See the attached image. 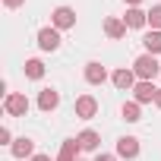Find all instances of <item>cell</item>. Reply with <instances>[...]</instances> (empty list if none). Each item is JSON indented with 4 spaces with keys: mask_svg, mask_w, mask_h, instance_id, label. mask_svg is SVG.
<instances>
[{
    "mask_svg": "<svg viewBox=\"0 0 161 161\" xmlns=\"http://www.w3.org/2000/svg\"><path fill=\"white\" fill-rule=\"evenodd\" d=\"M79 161H82V158H79Z\"/></svg>",
    "mask_w": 161,
    "mask_h": 161,
    "instance_id": "26",
    "label": "cell"
},
{
    "mask_svg": "<svg viewBox=\"0 0 161 161\" xmlns=\"http://www.w3.org/2000/svg\"><path fill=\"white\" fill-rule=\"evenodd\" d=\"M16 139H13V133H10V126H0V145H13Z\"/></svg>",
    "mask_w": 161,
    "mask_h": 161,
    "instance_id": "20",
    "label": "cell"
},
{
    "mask_svg": "<svg viewBox=\"0 0 161 161\" xmlns=\"http://www.w3.org/2000/svg\"><path fill=\"white\" fill-rule=\"evenodd\" d=\"M10 155H13V158H19V161H25V158L38 155V152H35V139H29V136H19V139L10 145Z\"/></svg>",
    "mask_w": 161,
    "mask_h": 161,
    "instance_id": "9",
    "label": "cell"
},
{
    "mask_svg": "<svg viewBox=\"0 0 161 161\" xmlns=\"http://www.w3.org/2000/svg\"><path fill=\"white\" fill-rule=\"evenodd\" d=\"M133 73H136V79H145V82H152V79L161 73L158 57H155V54H139V57L133 60Z\"/></svg>",
    "mask_w": 161,
    "mask_h": 161,
    "instance_id": "1",
    "label": "cell"
},
{
    "mask_svg": "<svg viewBox=\"0 0 161 161\" xmlns=\"http://www.w3.org/2000/svg\"><path fill=\"white\" fill-rule=\"evenodd\" d=\"M79 152H82V145H79V139H66L57 152L54 161H79Z\"/></svg>",
    "mask_w": 161,
    "mask_h": 161,
    "instance_id": "14",
    "label": "cell"
},
{
    "mask_svg": "<svg viewBox=\"0 0 161 161\" xmlns=\"http://www.w3.org/2000/svg\"><path fill=\"white\" fill-rule=\"evenodd\" d=\"M117 158H126V161L139 158V139L136 136H120L117 139Z\"/></svg>",
    "mask_w": 161,
    "mask_h": 161,
    "instance_id": "10",
    "label": "cell"
},
{
    "mask_svg": "<svg viewBox=\"0 0 161 161\" xmlns=\"http://www.w3.org/2000/svg\"><path fill=\"white\" fill-rule=\"evenodd\" d=\"M95 161H117V155H104V152H98V155H95Z\"/></svg>",
    "mask_w": 161,
    "mask_h": 161,
    "instance_id": "22",
    "label": "cell"
},
{
    "mask_svg": "<svg viewBox=\"0 0 161 161\" xmlns=\"http://www.w3.org/2000/svg\"><path fill=\"white\" fill-rule=\"evenodd\" d=\"M29 161H51V155H32Z\"/></svg>",
    "mask_w": 161,
    "mask_h": 161,
    "instance_id": "23",
    "label": "cell"
},
{
    "mask_svg": "<svg viewBox=\"0 0 161 161\" xmlns=\"http://www.w3.org/2000/svg\"><path fill=\"white\" fill-rule=\"evenodd\" d=\"M111 82H114V89H120V92H133L139 79H136L133 66H117V69L111 73Z\"/></svg>",
    "mask_w": 161,
    "mask_h": 161,
    "instance_id": "5",
    "label": "cell"
},
{
    "mask_svg": "<svg viewBox=\"0 0 161 161\" xmlns=\"http://www.w3.org/2000/svg\"><path fill=\"white\" fill-rule=\"evenodd\" d=\"M155 104H158V111H161V92H158V98H155Z\"/></svg>",
    "mask_w": 161,
    "mask_h": 161,
    "instance_id": "25",
    "label": "cell"
},
{
    "mask_svg": "<svg viewBox=\"0 0 161 161\" xmlns=\"http://www.w3.org/2000/svg\"><path fill=\"white\" fill-rule=\"evenodd\" d=\"M35 41H38L41 51H57V47H60V32H57L54 25H44V29H38Z\"/></svg>",
    "mask_w": 161,
    "mask_h": 161,
    "instance_id": "7",
    "label": "cell"
},
{
    "mask_svg": "<svg viewBox=\"0 0 161 161\" xmlns=\"http://www.w3.org/2000/svg\"><path fill=\"white\" fill-rule=\"evenodd\" d=\"M120 117H123L126 123H139V120H142V104H139V101H123Z\"/></svg>",
    "mask_w": 161,
    "mask_h": 161,
    "instance_id": "16",
    "label": "cell"
},
{
    "mask_svg": "<svg viewBox=\"0 0 161 161\" xmlns=\"http://www.w3.org/2000/svg\"><path fill=\"white\" fill-rule=\"evenodd\" d=\"M82 76H86V82H89V86H101L104 79H108V69H104L98 60H89L86 69H82Z\"/></svg>",
    "mask_w": 161,
    "mask_h": 161,
    "instance_id": "11",
    "label": "cell"
},
{
    "mask_svg": "<svg viewBox=\"0 0 161 161\" xmlns=\"http://www.w3.org/2000/svg\"><path fill=\"white\" fill-rule=\"evenodd\" d=\"M22 73H25V79H44V63L38 60V57H32V60H25V66H22Z\"/></svg>",
    "mask_w": 161,
    "mask_h": 161,
    "instance_id": "17",
    "label": "cell"
},
{
    "mask_svg": "<svg viewBox=\"0 0 161 161\" xmlns=\"http://www.w3.org/2000/svg\"><path fill=\"white\" fill-rule=\"evenodd\" d=\"M148 25H152V32H161V3L148 10Z\"/></svg>",
    "mask_w": 161,
    "mask_h": 161,
    "instance_id": "19",
    "label": "cell"
},
{
    "mask_svg": "<svg viewBox=\"0 0 161 161\" xmlns=\"http://www.w3.org/2000/svg\"><path fill=\"white\" fill-rule=\"evenodd\" d=\"M104 35H108L111 41L126 38V22H123V19H117V16H108V19H104Z\"/></svg>",
    "mask_w": 161,
    "mask_h": 161,
    "instance_id": "13",
    "label": "cell"
},
{
    "mask_svg": "<svg viewBox=\"0 0 161 161\" xmlns=\"http://www.w3.org/2000/svg\"><path fill=\"white\" fill-rule=\"evenodd\" d=\"M73 114H76L79 120L98 117V98H95V95H79V98L73 101Z\"/></svg>",
    "mask_w": 161,
    "mask_h": 161,
    "instance_id": "4",
    "label": "cell"
},
{
    "mask_svg": "<svg viewBox=\"0 0 161 161\" xmlns=\"http://www.w3.org/2000/svg\"><path fill=\"white\" fill-rule=\"evenodd\" d=\"M126 29H145L148 25V13L142 7H126V16H123Z\"/></svg>",
    "mask_w": 161,
    "mask_h": 161,
    "instance_id": "12",
    "label": "cell"
},
{
    "mask_svg": "<svg viewBox=\"0 0 161 161\" xmlns=\"http://www.w3.org/2000/svg\"><path fill=\"white\" fill-rule=\"evenodd\" d=\"M158 86L155 82H145V79H139L136 82V89H133V101H139V104H152L155 98H158Z\"/></svg>",
    "mask_w": 161,
    "mask_h": 161,
    "instance_id": "6",
    "label": "cell"
},
{
    "mask_svg": "<svg viewBox=\"0 0 161 161\" xmlns=\"http://www.w3.org/2000/svg\"><path fill=\"white\" fill-rule=\"evenodd\" d=\"M3 7L7 10H19V7H25V0H3Z\"/></svg>",
    "mask_w": 161,
    "mask_h": 161,
    "instance_id": "21",
    "label": "cell"
},
{
    "mask_svg": "<svg viewBox=\"0 0 161 161\" xmlns=\"http://www.w3.org/2000/svg\"><path fill=\"white\" fill-rule=\"evenodd\" d=\"M51 25H54L57 32L76 29V10H73V7H54V10H51Z\"/></svg>",
    "mask_w": 161,
    "mask_h": 161,
    "instance_id": "3",
    "label": "cell"
},
{
    "mask_svg": "<svg viewBox=\"0 0 161 161\" xmlns=\"http://www.w3.org/2000/svg\"><path fill=\"white\" fill-rule=\"evenodd\" d=\"M123 3H126V7H139V3H142V0H123Z\"/></svg>",
    "mask_w": 161,
    "mask_h": 161,
    "instance_id": "24",
    "label": "cell"
},
{
    "mask_svg": "<svg viewBox=\"0 0 161 161\" xmlns=\"http://www.w3.org/2000/svg\"><path fill=\"white\" fill-rule=\"evenodd\" d=\"M142 47H145V54H161V32H145V38H142Z\"/></svg>",
    "mask_w": 161,
    "mask_h": 161,
    "instance_id": "18",
    "label": "cell"
},
{
    "mask_svg": "<svg viewBox=\"0 0 161 161\" xmlns=\"http://www.w3.org/2000/svg\"><path fill=\"white\" fill-rule=\"evenodd\" d=\"M76 139H79V145H82V152H98L101 148V136L95 130H82Z\"/></svg>",
    "mask_w": 161,
    "mask_h": 161,
    "instance_id": "15",
    "label": "cell"
},
{
    "mask_svg": "<svg viewBox=\"0 0 161 161\" xmlns=\"http://www.w3.org/2000/svg\"><path fill=\"white\" fill-rule=\"evenodd\" d=\"M29 108H32V101L25 98V92H13V95L3 98V111H7V117H25Z\"/></svg>",
    "mask_w": 161,
    "mask_h": 161,
    "instance_id": "2",
    "label": "cell"
},
{
    "mask_svg": "<svg viewBox=\"0 0 161 161\" xmlns=\"http://www.w3.org/2000/svg\"><path fill=\"white\" fill-rule=\"evenodd\" d=\"M57 108H60V92H57L54 86L41 89V92H38V111L51 114V111H57Z\"/></svg>",
    "mask_w": 161,
    "mask_h": 161,
    "instance_id": "8",
    "label": "cell"
}]
</instances>
